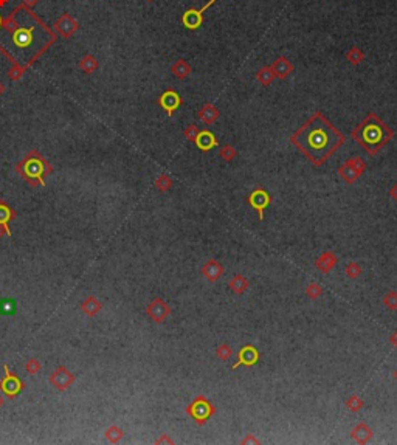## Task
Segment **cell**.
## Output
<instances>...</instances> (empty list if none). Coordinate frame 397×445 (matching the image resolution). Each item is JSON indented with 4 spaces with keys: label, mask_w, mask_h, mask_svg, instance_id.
<instances>
[{
    "label": "cell",
    "mask_w": 397,
    "mask_h": 445,
    "mask_svg": "<svg viewBox=\"0 0 397 445\" xmlns=\"http://www.w3.org/2000/svg\"><path fill=\"white\" fill-rule=\"evenodd\" d=\"M290 141L310 163L320 168L345 144L346 137L323 113L315 112L292 134Z\"/></svg>",
    "instance_id": "1"
},
{
    "label": "cell",
    "mask_w": 397,
    "mask_h": 445,
    "mask_svg": "<svg viewBox=\"0 0 397 445\" xmlns=\"http://www.w3.org/2000/svg\"><path fill=\"white\" fill-rule=\"evenodd\" d=\"M351 137L369 155H375V154H379V151L386 143L393 140L394 132L379 115L371 112L366 115V118L351 132Z\"/></svg>",
    "instance_id": "2"
},
{
    "label": "cell",
    "mask_w": 397,
    "mask_h": 445,
    "mask_svg": "<svg viewBox=\"0 0 397 445\" xmlns=\"http://www.w3.org/2000/svg\"><path fill=\"white\" fill-rule=\"evenodd\" d=\"M42 27H45V24L42 22L39 17H36L33 25H30L27 28L22 27L17 20V9H14L11 14L2 20V30L6 31V33H9V36H11V42H13L14 48L19 50V51H22V53L33 51L35 61L39 59L37 53L33 50V48L37 47V40H36L35 33L37 31V28H42Z\"/></svg>",
    "instance_id": "3"
},
{
    "label": "cell",
    "mask_w": 397,
    "mask_h": 445,
    "mask_svg": "<svg viewBox=\"0 0 397 445\" xmlns=\"http://www.w3.org/2000/svg\"><path fill=\"white\" fill-rule=\"evenodd\" d=\"M16 172L31 186H45V177L53 172V166L39 151L33 149L17 163Z\"/></svg>",
    "instance_id": "4"
},
{
    "label": "cell",
    "mask_w": 397,
    "mask_h": 445,
    "mask_svg": "<svg viewBox=\"0 0 397 445\" xmlns=\"http://www.w3.org/2000/svg\"><path fill=\"white\" fill-rule=\"evenodd\" d=\"M186 414L194 420L197 425H203L205 422H208L213 416L214 412H216V408H214V405L211 404V402L203 397V396H197L194 400L191 402V404L186 407Z\"/></svg>",
    "instance_id": "5"
},
{
    "label": "cell",
    "mask_w": 397,
    "mask_h": 445,
    "mask_svg": "<svg viewBox=\"0 0 397 445\" xmlns=\"http://www.w3.org/2000/svg\"><path fill=\"white\" fill-rule=\"evenodd\" d=\"M364 171H366V162H364L361 157H354V158L346 160L338 168V175L345 180L348 185H352L363 175Z\"/></svg>",
    "instance_id": "6"
},
{
    "label": "cell",
    "mask_w": 397,
    "mask_h": 445,
    "mask_svg": "<svg viewBox=\"0 0 397 445\" xmlns=\"http://www.w3.org/2000/svg\"><path fill=\"white\" fill-rule=\"evenodd\" d=\"M3 371H5V377L0 380V391L9 399L17 397L24 389V383L14 373H11L8 368V365H3Z\"/></svg>",
    "instance_id": "7"
},
{
    "label": "cell",
    "mask_w": 397,
    "mask_h": 445,
    "mask_svg": "<svg viewBox=\"0 0 397 445\" xmlns=\"http://www.w3.org/2000/svg\"><path fill=\"white\" fill-rule=\"evenodd\" d=\"M247 200H249V205L257 213L259 220H264V211L270 206L272 196L264 188H256Z\"/></svg>",
    "instance_id": "8"
},
{
    "label": "cell",
    "mask_w": 397,
    "mask_h": 445,
    "mask_svg": "<svg viewBox=\"0 0 397 445\" xmlns=\"http://www.w3.org/2000/svg\"><path fill=\"white\" fill-rule=\"evenodd\" d=\"M216 2L217 0H210V2L203 5L200 9H188V11H185L183 16H181V24H183L185 28H188V30L200 28L202 24H203V13H205L207 9Z\"/></svg>",
    "instance_id": "9"
},
{
    "label": "cell",
    "mask_w": 397,
    "mask_h": 445,
    "mask_svg": "<svg viewBox=\"0 0 397 445\" xmlns=\"http://www.w3.org/2000/svg\"><path fill=\"white\" fill-rule=\"evenodd\" d=\"M50 383L58 391H67L74 383V376L66 366H58L50 376Z\"/></svg>",
    "instance_id": "10"
},
{
    "label": "cell",
    "mask_w": 397,
    "mask_h": 445,
    "mask_svg": "<svg viewBox=\"0 0 397 445\" xmlns=\"http://www.w3.org/2000/svg\"><path fill=\"white\" fill-rule=\"evenodd\" d=\"M146 313L155 323H163L166 318L171 315V307L165 303L162 298H155L146 307Z\"/></svg>",
    "instance_id": "11"
},
{
    "label": "cell",
    "mask_w": 397,
    "mask_h": 445,
    "mask_svg": "<svg viewBox=\"0 0 397 445\" xmlns=\"http://www.w3.org/2000/svg\"><path fill=\"white\" fill-rule=\"evenodd\" d=\"M259 351L253 346V344H245L241 347V351L238 352V362L233 365V371L238 369L239 366H245V368H252L254 366L257 362H259Z\"/></svg>",
    "instance_id": "12"
},
{
    "label": "cell",
    "mask_w": 397,
    "mask_h": 445,
    "mask_svg": "<svg viewBox=\"0 0 397 445\" xmlns=\"http://www.w3.org/2000/svg\"><path fill=\"white\" fill-rule=\"evenodd\" d=\"M55 30L62 37L69 39L79 30V22L76 19H73L70 13H64L55 22Z\"/></svg>",
    "instance_id": "13"
},
{
    "label": "cell",
    "mask_w": 397,
    "mask_h": 445,
    "mask_svg": "<svg viewBox=\"0 0 397 445\" xmlns=\"http://www.w3.org/2000/svg\"><path fill=\"white\" fill-rule=\"evenodd\" d=\"M158 104H160V107L168 113V116H173L174 112L181 105V98L176 90L169 89V90H166V92H163L162 95H160Z\"/></svg>",
    "instance_id": "14"
},
{
    "label": "cell",
    "mask_w": 397,
    "mask_h": 445,
    "mask_svg": "<svg viewBox=\"0 0 397 445\" xmlns=\"http://www.w3.org/2000/svg\"><path fill=\"white\" fill-rule=\"evenodd\" d=\"M200 272H202L203 278H205L207 281H210V282H216V281H219V279L223 276L225 269H223V266H222V264H220L219 261H216V259H208V261L202 266Z\"/></svg>",
    "instance_id": "15"
},
{
    "label": "cell",
    "mask_w": 397,
    "mask_h": 445,
    "mask_svg": "<svg viewBox=\"0 0 397 445\" xmlns=\"http://www.w3.org/2000/svg\"><path fill=\"white\" fill-rule=\"evenodd\" d=\"M337 262H338V258L335 256V253L334 251H325V253H321L320 256L317 258V261H315V267L321 272V273H330L332 270L335 269V266H337Z\"/></svg>",
    "instance_id": "16"
},
{
    "label": "cell",
    "mask_w": 397,
    "mask_h": 445,
    "mask_svg": "<svg viewBox=\"0 0 397 445\" xmlns=\"http://www.w3.org/2000/svg\"><path fill=\"white\" fill-rule=\"evenodd\" d=\"M270 67L273 68L275 76L280 78V79H287L293 73V64L284 56L276 58Z\"/></svg>",
    "instance_id": "17"
},
{
    "label": "cell",
    "mask_w": 397,
    "mask_h": 445,
    "mask_svg": "<svg viewBox=\"0 0 397 445\" xmlns=\"http://www.w3.org/2000/svg\"><path fill=\"white\" fill-rule=\"evenodd\" d=\"M194 143H196V146L199 147V149L203 151V152H210L211 149H214V147L219 144L217 138L214 137V134L211 131H199Z\"/></svg>",
    "instance_id": "18"
},
{
    "label": "cell",
    "mask_w": 397,
    "mask_h": 445,
    "mask_svg": "<svg viewBox=\"0 0 397 445\" xmlns=\"http://www.w3.org/2000/svg\"><path fill=\"white\" fill-rule=\"evenodd\" d=\"M351 438L357 444H368L374 438V431L366 422H359L351 431Z\"/></svg>",
    "instance_id": "19"
},
{
    "label": "cell",
    "mask_w": 397,
    "mask_h": 445,
    "mask_svg": "<svg viewBox=\"0 0 397 445\" xmlns=\"http://www.w3.org/2000/svg\"><path fill=\"white\" fill-rule=\"evenodd\" d=\"M16 217L14 209L9 206L5 200H0V225H2L6 231V236H13L11 230H9V222Z\"/></svg>",
    "instance_id": "20"
},
{
    "label": "cell",
    "mask_w": 397,
    "mask_h": 445,
    "mask_svg": "<svg viewBox=\"0 0 397 445\" xmlns=\"http://www.w3.org/2000/svg\"><path fill=\"white\" fill-rule=\"evenodd\" d=\"M219 116H220V112H219V109H216L214 107L213 104H205L203 105V107L199 110V120L202 121V123H205V124H214L217 120H219Z\"/></svg>",
    "instance_id": "21"
},
{
    "label": "cell",
    "mask_w": 397,
    "mask_h": 445,
    "mask_svg": "<svg viewBox=\"0 0 397 445\" xmlns=\"http://www.w3.org/2000/svg\"><path fill=\"white\" fill-rule=\"evenodd\" d=\"M103 309V304L101 301L96 298V296H89V298H85L82 303H81V310L87 315V316H96Z\"/></svg>",
    "instance_id": "22"
},
{
    "label": "cell",
    "mask_w": 397,
    "mask_h": 445,
    "mask_svg": "<svg viewBox=\"0 0 397 445\" xmlns=\"http://www.w3.org/2000/svg\"><path fill=\"white\" fill-rule=\"evenodd\" d=\"M228 287L234 295H244L247 290L250 289V282L244 274H234L231 281L228 282Z\"/></svg>",
    "instance_id": "23"
},
{
    "label": "cell",
    "mask_w": 397,
    "mask_h": 445,
    "mask_svg": "<svg viewBox=\"0 0 397 445\" xmlns=\"http://www.w3.org/2000/svg\"><path fill=\"white\" fill-rule=\"evenodd\" d=\"M191 71H192V68H191V66H189V62L185 61V59H179V61H176V62H174V66L171 67V73H173V75H174L177 79H186V78L191 75Z\"/></svg>",
    "instance_id": "24"
},
{
    "label": "cell",
    "mask_w": 397,
    "mask_h": 445,
    "mask_svg": "<svg viewBox=\"0 0 397 445\" xmlns=\"http://www.w3.org/2000/svg\"><path fill=\"white\" fill-rule=\"evenodd\" d=\"M98 67H100V62H98V59H96L93 55H85L79 61V68L84 73H87V75H92V73H95L96 70H98Z\"/></svg>",
    "instance_id": "25"
},
{
    "label": "cell",
    "mask_w": 397,
    "mask_h": 445,
    "mask_svg": "<svg viewBox=\"0 0 397 445\" xmlns=\"http://www.w3.org/2000/svg\"><path fill=\"white\" fill-rule=\"evenodd\" d=\"M275 73H273V68L270 67V66H265V67H262L259 71L256 73V79L259 81L262 86H270V84L275 81Z\"/></svg>",
    "instance_id": "26"
},
{
    "label": "cell",
    "mask_w": 397,
    "mask_h": 445,
    "mask_svg": "<svg viewBox=\"0 0 397 445\" xmlns=\"http://www.w3.org/2000/svg\"><path fill=\"white\" fill-rule=\"evenodd\" d=\"M104 438H106L107 442L118 444L124 438V431H123V428H120L118 425H112V427H109V428L104 431Z\"/></svg>",
    "instance_id": "27"
},
{
    "label": "cell",
    "mask_w": 397,
    "mask_h": 445,
    "mask_svg": "<svg viewBox=\"0 0 397 445\" xmlns=\"http://www.w3.org/2000/svg\"><path fill=\"white\" fill-rule=\"evenodd\" d=\"M27 70H28L27 64H13V67L8 70V78L11 81H19V79H22Z\"/></svg>",
    "instance_id": "28"
},
{
    "label": "cell",
    "mask_w": 397,
    "mask_h": 445,
    "mask_svg": "<svg viewBox=\"0 0 397 445\" xmlns=\"http://www.w3.org/2000/svg\"><path fill=\"white\" fill-rule=\"evenodd\" d=\"M155 188L162 193H166L171 188H173V178H171L168 174H160L155 178Z\"/></svg>",
    "instance_id": "29"
},
{
    "label": "cell",
    "mask_w": 397,
    "mask_h": 445,
    "mask_svg": "<svg viewBox=\"0 0 397 445\" xmlns=\"http://www.w3.org/2000/svg\"><path fill=\"white\" fill-rule=\"evenodd\" d=\"M363 58H364V55L359 47H352L346 53V59H348L349 64H352V66H359V64H361Z\"/></svg>",
    "instance_id": "30"
},
{
    "label": "cell",
    "mask_w": 397,
    "mask_h": 445,
    "mask_svg": "<svg viewBox=\"0 0 397 445\" xmlns=\"http://www.w3.org/2000/svg\"><path fill=\"white\" fill-rule=\"evenodd\" d=\"M323 293H325V290L318 282H310L306 287V295L309 296L310 300H318V298L323 296Z\"/></svg>",
    "instance_id": "31"
},
{
    "label": "cell",
    "mask_w": 397,
    "mask_h": 445,
    "mask_svg": "<svg viewBox=\"0 0 397 445\" xmlns=\"http://www.w3.org/2000/svg\"><path fill=\"white\" fill-rule=\"evenodd\" d=\"M346 407H348V410L352 411V412H359V411L363 410L364 402H363L359 396L354 394V396H351V397L346 400Z\"/></svg>",
    "instance_id": "32"
},
{
    "label": "cell",
    "mask_w": 397,
    "mask_h": 445,
    "mask_svg": "<svg viewBox=\"0 0 397 445\" xmlns=\"http://www.w3.org/2000/svg\"><path fill=\"white\" fill-rule=\"evenodd\" d=\"M216 355L219 360H222V362H227V360H230L233 355V349L230 347V344L222 343L216 347Z\"/></svg>",
    "instance_id": "33"
},
{
    "label": "cell",
    "mask_w": 397,
    "mask_h": 445,
    "mask_svg": "<svg viewBox=\"0 0 397 445\" xmlns=\"http://www.w3.org/2000/svg\"><path fill=\"white\" fill-rule=\"evenodd\" d=\"M345 273H346V276L349 279H357L360 274L363 273V270H361L359 262H349L348 266H346V269H345Z\"/></svg>",
    "instance_id": "34"
},
{
    "label": "cell",
    "mask_w": 397,
    "mask_h": 445,
    "mask_svg": "<svg viewBox=\"0 0 397 445\" xmlns=\"http://www.w3.org/2000/svg\"><path fill=\"white\" fill-rule=\"evenodd\" d=\"M383 306L388 310H397V292L391 290L383 296Z\"/></svg>",
    "instance_id": "35"
},
{
    "label": "cell",
    "mask_w": 397,
    "mask_h": 445,
    "mask_svg": "<svg viewBox=\"0 0 397 445\" xmlns=\"http://www.w3.org/2000/svg\"><path fill=\"white\" fill-rule=\"evenodd\" d=\"M40 369H42V365H40V362L37 358H30V360H27V363H25V371L28 374H37V373H40Z\"/></svg>",
    "instance_id": "36"
},
{
    "label": "cell",
    "mask_w": 397,
    "mask_h": 445,
    "mask_svg": "<svg viewBox=\"0 0 397 445\" xmlns=\"http://www.w3.org/2000/svg\"><path fill=\"white\" fill-rule=\"evenodd\" d=\"M236 149L231 146V144H225L222 149H220V157L223 158L225 162H233L234 158H236Z\"/></svg>",
    "instance_id": "37"
},
{
    "label": "cell",
    "mask_w": 397,
    "mask_h": 445,
    "mask_svg": "<svg viewBox=\"0 0 397 445\" xmlns=\"http://www.w3.org/2000/svg\"><path fill=\"white\" fill-rule=\"evenodd\" d=\"M197 134H199V129H197V126H194V124H189L186 129H185V132H183V135L186 137V140L192 141V143H194Z\"/></svg>",
    "instance_id": "38"
},
{
    "label": "cell",
    "mask_w": 397,
    "mask_h": 445,
    "mask_svg": "<svg viewBox=\"0 0 397 445\" xmlns=\"http://www.w3.org/2000/svg\"><path fill=\"white\" fill-rule=\"evenodd\" d=\"M0 312L2 313H14V301L13 300H3L0 303Z\"/></svg>",
    "instance_id": "39"
},
{
    "label": "cell",
    "mask_w": 397,
    "mask_h": 445,
    "mask_svg": "<svg viewBox=\"0 0 397 445\" xmlns=\"http://www.w3.org/2000/svg\"><path fill=\"white\" fill-rule=\"evenodd\" d=\"M155 444H174V439H171L168 434H162V436L155 441Z\"/></svg>",
    "instance_id": "40"
},
{
    "label": "cell",
    "mask_w": 397,
    "mask_h": 445,
    "mask_svg": "<svg viewBox=\"0 0 397 445\" xmlns=\"http://www.w3.org/2000/svg\"><path fill=\"white\" fill-rule=\"evenodd\" d=\"M241 444H261L259 439H256L254 436H252V434H247V438L241 441Z\"/></svg>",
    "instance_id": "41"
},
{
    "label": "cell",
    "mask_w": 397,
    "mask_h": 445,
    "mask_svg": "<svg viewBox=\"0 0 397 445\" xmlns=\"http://www.w3.org/2000/svg\"><path fill=\"white\" fill-rule=\"evenodd\" d=\"M37 2H39V0H22V5L31 9L35 5H37Z\"/></svg>",
    "instance_id": "42"
},
{
    "label": "cell",
    "mask_w": 397,
    "mask_h": 445,
    "mask_svg": "<svg viewBox=\"0 0 397 445\" xmlns=\"http://www.w3.org/2000/svg\"><path fill=\"white\" fill-rule=\"evenodd\" d=\"M390 197L394 200V202H397V183H396L394 186H391V189H390Z\"/></svg>",
    "instance_id": "43"
},
{
    "label": "cell",
    "mask_w": 397,
    "mask_h": 445,
    "mask_svg": "<svg viewBox=\"0 0 397 445\" xmlns=\"http://www.w3.org/2000/svg\"><path fill=\"white\" fill-rule=\"evenodd\" d=\"M390 343H391V344H393V346L397 349V331H394V332H393V335L390 337Z\"/></svg>",
    "instance_id": "44"
},
{
    "label": "cell",
    "mask_w": 397,
    "mask_h": 445,
    "mask_svg": "<svg viewBox=\"0 0 397 445\" xmlns=\"http://www.w3.org/2000/svg\"><path fill=\"white\" fill-rule=\"evenodd\" d=\"M5 92H6V86H5L2 81H0V97H3Z\"/></svg>",
    "instance_id": "45"
},
{
    "label": "cell",
    "mask_w": 397,
    "mask_h": 445,
    "mask_svg": "<svg viewBox=\"0 0 397 445\" xmlns=\"http://www.w3.org/2000/svg\"><path fill=\"white\" fill-rule=\"evenodd\" d=\"M3 236H6V231L2 225H0V238H3Z\"/></svg>",
    "instance_id": "46"
},
{
    "label": "cell",
    "mask_w": 397,
    "mask_h": 445,
    "mask_svg": "<svg viewBox=\"0 0 397 445\" xmlns=\"http://www.w3.org/2000/svg\"><path fill=\"white\" fill-rule=\"evenodd\" d=\"M8 2H9V0H0V8H3Z\"/></svg>",
    "instance_id": "47"
},
{
    "label": "cell",
    "mask_w": 397,
    "mask_h": 445,
    "mask_svg": "<svg viewBox=\"0 0 397 445\" xmlns=\"http://www.w3.org/2000/svg\"><path fill=\"white\" fill-rule=\"evenodd\" d=\"M5 405V400H3V397H2V394H0V408H2Z\"/></svg>",
    "instance_id": "48"
},
{
    "label": "cell",
    "mask_w": 397,
    "mask_h": 445,
    "mask_svg": "<svg viewBox=\"0 0 397 445\" xmlns=\"http://www.w3.org/2000/svg\"><path fill=\"white\" fill-rule=\"evenodd\" d=\"M394 378H396V381H397V369L394 371Z\"/></svg>",
    "instance_id": "49"
},
{
    "label": "cell",
    "mask_w": 397,
    "mask_h": 445,
    "mask_svg": "<svg viewBox=\"0 0 397 445\" xmlns=\"http://www.w3.org/2000/svg\"><path fill=\"white\" fill-rule=\"evenodd\" d=\"M2 20H3V19H2V17H0V27H2Z\"/></svg>",
    "instance_id": "50"
},
{
    "label": "cell",
    "mask_w": 397,
    "mask_h": 445,
    "mask_svg": "<svg viewBox=\"0 0 397 445\" xmlns=\"http://www.w3.org/2000/svg\"><path fill=\"white\" fill-rule=\"evenodd\" d=\"M146 2H154V0H146Z\"/></svg>",
    "instance_id": "51"
}]
</instances>
